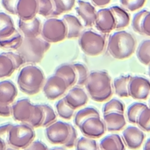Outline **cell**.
Here are the masks:
<instances>
[{
  "instance_id": "1",
  "label": "cell",
  "mask_w": 150,
  "mask_h": 150,
  "mask_svg": "<svg viewBox=\"0 0 150 150\" xmlns=\"http://www.w3.org/2000/svg\"><path fill=\"white\" fill-rule=\"evenodd\" d=\"M85 86L90 98L95 101L103 102L110 98L112 94L111 78L106 71H91Z\"/></svg>"
},
{
  "instance_id": "2",
  "label": "cell",
  "mask_w": 150,
  "mask_h": 150,
  "mask_svg": "<svg viewBox=\"0 0 150 150\" xmlns=\"http://www.w3.org/2000/svg\"><path fill=\"white\" fill-rule=\"evenodd\" d=\"M137 42L129 32L120 30L109 36L107 52L114 59L123 60L130 57L135 51Z\"/></svg>"
},
{
  "instance_id": "3",
  "label": "cell",
  "mask_w": 150,
  "mask_h": 150,
  "mask_svg": "<svg viewBox=\"0 0 150 150\" xmlns=\"http://www.w3.org/2000/svg\"><path fill=\"white\" fill-rule=\"evenodd\" d=\"M45 79L43 71L39 67L28 65L21 70L17 83L21 91L28 95H34L43 87Z\"/></svg>"
},
{
  "instance_id": "4",
  "label": "cell",
  "mask_w": 150,
  "mask_h": 150,
  "mask_svg": "<svg viewBox=\"0 0 150 150\" xmlns=\"http://www.w3.org/2000/svg\"><path fill=\"white\" fill-rule=\"evenodd\" d=\"M50 47V43L43 38H24L22 45L16 51L25 63H37L42 60Z\"/></svg>"
},
{
  "instance_id": "5",
  "label": "cell",
  "mask_w": 150,
  "mask_h": 150,
  "mask_svg": "<svg viewBox=\"0 0 150 150\" xmlns=\"http://www.w3.org/2000/svg\"><path fill=\"white\" fill-rule=\"evenodd\" d=\"M35 137L33 128L29 124L13 125L9 132L8 144L17 149H24L33 141Z\"/></svg>"
},
{
  "instance_id": "6",
  "label": "cell",
  "mask_w": 150,
  "mask_h": 150,
  "mask_svg": "<svg viewBox=\"0 0 150 150\" xmlns=\"http://www.w3.org/2000/svg\"><path fill=\"white\" fill-rule=\"evenodd\" d=\"M79 45L82 51L87 55L97 56L104 50L105 38L91 30H87L83 31L80 35Z\"/></svg>"
},
{
  "instance_id": "7",
  "label": "cell",
  "mask_w": 150,
  "mask_h": 150,
  "mask_svg": "<svg viewBox=\"0 0 150 150\" xmlns=\"http://www.w3.org/2000/svg\"><path fill=\"white\" fill-rule=\"evenodd\" d=\"M42 38L49 43H57L67 38V28L62 19L50 18L43 24L41 30Z\"/></svg>"
},
{
  "instance_id": "8",
  "label": "cell",
  "mask_w": 150,
  "mask_h": 150,
  "mask_svg": "<svg viewBox=\"0 0 150 150\" xmlns=\"http://www.w3.org/2000/svg\"><path fill=\"white\" fill-rule=\"evenodd\" d=\"M71 124L61 121H55L45 129V135L52 144L64 145L69 140Z\"/></svg>"
},
{
  "instance_id": "9",
  "label": "cell",
  "mask_w": 150,
  "mask_h": 150,
  "mask_svg": "<svg viewBox=\"0 0 150 150\" xmlns=\"http://www.w3.org/2000/svg\"><path fill=\"white\" fill-rule=\"evenodd\" d=\"M25 61L18 53L12 52L0 54V78L8 77L20 68Z\"/></svg>"
},
{
  "instance_id": "10",
  "label": "cell",
  "mask_w": 150,
  "mask_h": 150,
  "mask_svg": "<svg viewBox=\"0 0 150 150\" xmlns=\"http://www.w3.org/2000/svg\"><path fill=\"white\" fill-rule=\"evenodd\" d=\"M67 88H69L65 81L59 76L54 74L46 80L43 91L47 98L54 100L63 95Z\"/></svg>"
},
{
  "instance_id": "11",
  "label": "cell",
  "mask_w": 150,
  "mask_h": 150,
  "mask_svg": "<svg viewBox=\"0 0 150 150\" xmlns=\"http://www.w3.org/2000/svg\"><path fill=\"white\" fill-rule=\"evenodd\" d=\"M129 96L135 100H145L150 93V81L142 76H131L128 86Z\"/></svg>"
},
{
  "instance_id": "12",
  "label": "cell",
  "mask_w": 150,
  "mask_h": 150,
  "mask_svg": "<svg viewBox=\"0 0 150 150\" xmlns=\"http://www.w3.org/2000/svg\"><path fill=\"white\" fill-rule=\"evenodd\" d=\"M12 115L15 120L22 123L28 124L32 118L34 104L28 98H21L11 106Z\"/></svg>"
},
{
  "instance_id": "13",
  "label": "cell",
  "mask_w": 150,
  "mask_h": 150,
  "mask_svg": "<svg viewBox=\"0 0 150 150\" xmlns=\"http://www.w3.org/2000/svg\"><path fill=\"white\" fill-rule=\"evenodd\" d=\"M82 134L86 137L98 138L104 135L105 126L100 117H91L83 122L79 127Z\"/></svg>"
},
{
  "instance_id": "14",
  "label": "cell",
  "mask_w": 150,
  "mask_h": 150,
  "mask_svg": "<svg viewBox=\"0 0 150 150\" xmlns=\"http://www.w3.org/2000/svg\"><path fill=\"white\" fill-rule=\"evenodd\" d=\"M94 25L103 33H108L115 29V21L110 8H103L97 11Z\"/></svg>"
},
{
  "instance_id": "15",
  "label": "cell",
  "mask_w": 150,
  "mask_h": 150,
  "mask_svg": "<svg viewBox=\"0 0 150 150\" xmlns=\"http://www.w3.org/2000/svg\"><path fill=\"white\" fill-rule=\"evenodd\" d=\"M122 138L128 148L137 149L142 145L145 138V134L138 127L129 126L122 132Z\"/></svg>"
},
{
  "instance_id": "16",
  "label": "cell",
  "mask_w": 150,
  "mask_h": 150,
  "mask_svg": "<svg viewBox=\"0 0 150 150\" xmlns=\"http://www.w3.org/2000/svg\"><path fill=\"white\" fill-rule=\"evenodd\" d=\"M63 98L69 106L74 110L84 105L88 100L85 91L79 86L71 88Z\"/></svg>"
},
{
  "instance_id": "17",
  "label": "cell",
  "mask_w": 150,
  "mask_h": 150,
  "mask_svg": "<svg viewBox=\"0 0 150 150\" xmlns=\"http://www.w3.org/2000/svg\"><path fill=\"white\" fill-rule=\"evenodd\" d=\"M77 6L76 11L84 23V26L91 27L94 25L97 11L96 8L90 2L83 0L77 1Z\"/></svg>"
},
{
  "instance_id": "18",
  "label": "cell",
  "mask_w": 150,
  "mask_h": 150,
  "mask_svg": "<svg viewBox=\"0 0 150 150\" xmlns=\"http://www.w3.org/2000/svg\"><path fill=\"white\" fill-rule=\"evenodd\" d=\"M38 12L37 0H19L16 6V15L24 21L30 20L36 17Z\"/></svg>"
},
{
  "instance_id": "19",
  "label": "cell",
  "mask_w": 150,
  "mask_h": 150,
  "mask_svg": "<svg viewBox=\"0 0 150 150\" xmlns=\"http://www.w3.org/2000/svg\"><path fill=\"white\" fill-rule=\"evenodd\" d=\"M18 25L19 30L24 35V38H36L41 33L42 26L38 18L35 17L28 21L19 19Z\"/></svg>"
},
{
  "instance_id": "20",
  "label": "cell",
  "mask_w": 150,
  "mask_h": 150,
  "mask_svg": "<svg viewBox=\"0 0 150 150\" xmlns=\"http://www.w3.org/2000/svg\"><path fill=\"white\" fill-rule=\"evenodd\" d=\"M103 121L108 131H118L122 129L126 124L124 114L110 112L103 114Z\"/></svg>"
},
{
  "instance_id": "21",
  "label": "cell",
  "mask_w": 150,
  "mask_h": 150,
  "mask_svg": "<svg viewBox=\"0 0 150 150\" xmlns=\"http://www.w3.org/2000/svg\"><path fill=\"white\" fill-rule=\"evenodd\" d=\"M18 90L14 83L10 80L0 82V103L11 105L16 98Z\"/></svg>"
},
{
  "instance_id": "22",
  "label": "cell",
  "mask_w": 150,
  "mask_h": 150,
  "mask_svg": "<svg viewBox=\"0 0 150 150\" xmlns=\"http://www.w3.org/2000/svg\"><path fill=\"white\" fill-rule=\"evenodd\" d=\"M66 24L67 39L78 38L82 33L83 26L80 20L74 15L66 14L62 19Z\"/></svg>"
},
{
  "instance_id": "23",
  "label": "cell",
  "mask_w": 150,
  "mask_h": 150,
  "mask_svg": "<svg viewBox=\"0 0 150 150\" xmlns=\"http://www.w3.org/2000/svg\"><path fill=\"white\" fill-rule=\"evenodd\" d=\"M54 74L62 77L66 83L68 88L76 84L77 76L75 69L72 64H63L55 70Z\"/></svg>"
},
{
  "instance_id": "24",
  "label": "cell",
  "mask_w": 150,
  "mask_h": 150,
  "mask_svg": "<svg viewBox=\"0 0 150 150\" xmlns=\"http://www.w3.org/2000/svg\"><path fill=\"white\" fill-rule=\"evenodd\" d=\"M101 150H125V145L118 134H110L104 137L100 142Z\"/></svg>"
},
{
  "instance_id": "25",
  "label": "cell",
  "mask_w": 150,
  "mask_h": 150,
  "mask_svg": "<svg viewBox=\"0 0 150 150\" xmlns=\"http://www.w3.org/2000/svg\"><path fill=\"white\" fill-rule=\"evenodd\" d=\"M115 21V29L119 30L127 26L130 21V17L128 13L122 7L118 5H114L110 8Z\"/></svg>"
},
{
  "instance_id": "26",
  "label": "cell",
  "mask_w": 150,
  "mask_h": 150,
  "mask_svg": "<svg viewBox=\"0 0 150 150\" xmlns=\"http://www.w3.org/2000/svg\"><path fill=\"white\" fill-rule=\"evenodd\" d=\"M22 35L16 30L11 35L4 38H0V47L6 50H17L23 42Z\"/></svg>"
},
{
  "instance_id": "27",
  "label": "cell",
  "mask_w": 150,
  "mask_h": 150,
  "mask_svg": "<svg viewBox=\"0 0 150 150\" xmlns=\"http://www.w3.org/2000/svg\"><path fill=\"white\" fill-rule=\"evenodd\" d=\"M130 77V75H124L118 77L114 80L112 86L115 94L119 97H129L128 86Z\"/></svg>"
},
{
  "instance_id": "28",
  "label": "cell",
  "mask_w": 150,
  "mask_h": 150,
  "mask_svg": "<svg viewBox=\"0 0 150 150\" xmlns=\"http://www.w3.org/2000/svg\"><path fill=\"white\" fill-rule=\"evenodd\" d=\"M16 30L11 17L4 12H0V38L11 35Z\"/></svg>"
},
{
  "instance_id": "29",
  "label": "cell",
  "mask_w": 150,
  "mask_h": 150,
  "mask_svg": "<svg viewBox=\"0 0 150 150\" xmlns=\"http://www.w3.org/2000/svg\"><path fill=\"white\" fill-rule=\"evenodd\" d=\"M100 117L99 111L93 107H87L80 110L74 117V124L79 127L86 120L91 117Z\"/></svg>"
},
{
  "instance_id": "30",
  "label": "cell",
  "mask_w": 150,
  "mask_h": 150,
  "mask_svg": "<svg viewBox=\"0 0 150 150\" xmlns=\"http://www.w3.org/2000/svg\"><path fill=\"white\" fill-rule=\"evenodd\" d=\"M136 55L138 60L144 65L150 64V39L142 40L138 46Z\"/></svg>"
},
{
  "instance_id": "31",
  "label": "cell",
  "mask_w": 150,
  "mask_h": 150,
  "mask_svg": "<svg viewBox=\"0 0 150 150\" xmlns=\"http://www.w3.org/2000/svg\"><path fill=\"white\" fill-rule=\"evenodd\" d=\"M76 0H53L54 11L52 18L71 11L75 5Z\"/></svg>"
},
{
  "instance_id": "32",
  "label": "cell",
  "mask_w": 150,
  "mask_h": 150,
  "mask_svg": "<svg viewBox=\"0 0 150 150\" xmlns=\"http://www.w3.org/2000/svg\"><path fill=\"white\" fill-rule=\"evenodd\" d=\"M147 107L145 104L140 102H136L131 104L128 107L127 112L128 121L132 124H137L140 114Z\"/></svg>"
},
{
  "instance_id": "33",
  "label": "cell",
  "mask_w": 150,
  "mask_h": 150,
  "mask_svg": "<svg viewBox=\"0 0 150 150\" xmlns=\"http://www.w3.org/2000/svg\"><path fill=\"white\" fill-rule=\"evenodd\" d=\"M125 105L121 100L117 98H112L107 102L103 107V114L110 112H119L124 114Z\"/></svg>"
},
{
  "instance_id": "34",
  "label": "cell",
  "mask_w": 150,
  "mask_h": 150,
  "mask_svg": "<svg viewBox=\"0 0 150 150\" xmlns=\"http://www.w3.org/2000/svg\"><path fill=\"white\" fill-rule=\"evenodd\" d=\"M45 120V112L41 104L34 105L33 112L31 120L28 124L33 128L42 127Z\"/></svg>"
},
{
  "instance_id": "35",
  "label": "cell",
  "mask_w": 150,
  "mask_h": 150,
  "mask_svg": "<svg viewBox=\"0 0 150 150\" xmlns=\"http://www.w3.org/2000/svg\"><path fill=\"white\" fill-rule=\"evenodd\" d=\"M57 114L62 118L70 120L73 115L74 110L66 103L64 98L59 100L55 104Z\"/></svg>"
},
{
  "instance_id": "36",
  "label": "cell",
  "mask_w": 150,
  "mask_h": 150,
  "mask_svg": "<svg viewBox=\"0 0 150 150\" xmlns=\"http://www.w3.org/2000/svg\"><path fill=\"white\" fill-rule=\"evenodd\" d=\"M76 150H98V145L96 140L86 137H82L77 140Z\"/></svg>"
},
{
  "instance_id": "37",
  "label": "cell",
  "mask_w": 150,
  "mask_h": 150,
  "mask_svg": "<svg viewBox=\"0 0 150 150\" xmlns=\"http://www.w3.org/2000/svg\"><path fill=\"white\" fill-rule=\"evenodd\" d=\"M72 64L75 69L77 76V81L76 84L79 86L85 85L89 74L87 67L85 65L80 63H75Z\"/></svg>"
},
{
  "instance_id": "38",
  "label": "cell",
  "mask_w": 150,
  "mask_h": 150,
  "mask_svg": "<svg viewBox=\"0 0 150 150\" xmlns=\"http://www.w3.org/2000/svg\"><path fill=\"white\" fill-rule=\"evenodd\" d=\"M38 5V13L45 17H51L54 11L53 0H37Z\"/></svg>"
},
{
  "instance_id": "39",
  "label": "cell",
  "mask_w": 150,
  "mask_h": 150,
  "mask_svg": "<svg viewBox=\"0 0 150 150\" xmlns=\"http://www.w3.org/2000/svg\"><path fill=\"white\" fill-rule=\"evenodd\" d=\"M148 12V11L146 9H142L137 13H135L132 18V27L133 30L141 35H144L142 31V22L144 20V17L145 16L146 14Z\"/></svg>"
},
{
  "instance_id": "40",
  "label": "cell",
  "mask_w": 150,
  "mask_h": 150,
  "mask_svg": "<svg viewBox=\"0 0 150 150\" xmlns=\"http://www.w3.org/2000/svg\"><path fill=\"white\" fill-rule=\"evenodd\" d=\"M137 124L144 131L150 132V107H147L140 114Z\"/></svg>"
},
{
  "instance_id": "41",
  "label": "cell",
  "mask_w": 150,
  "mask_h": 150,
  "mask_svg": "<svg viewBox=\"0 0 150 150\" xmlns=\"http://www.w3.org/2000/svg\"><path fill=\"white\" fill-rule=\"evenodd\" d=\"M41 105L45 112V120L42 127H47L56 121L57 115L53 109L49 105L43 104H41Z\"/></svg>"
},
{
  "instance_id": "42",
  "label": "cell",
  "mask_w": 150,
  "mask_h": 150,
  "mask_svg": "<svg viewBox=\"0 0 150 150\" xmlns=\"http://www.w3.org/2000/svg\"><path fill=\"white\" fill-rule=\"evenodd\" d=\"M121 5L126 9L134 12L142 8L146 0H120Z\"/></svg>"
},
{
  "instance_id": "43",
  "label": "cell",
  "mask_w": 150,
  "mask_h": 150,
  "mask_svg": "<svg viewBox=\"0 0 150 150\" xmlns=\"http://www.w3.org/2000/svg\"><path fill=\"white\" fill-rule=\"evenodd\" d=\"M19 0H2L3 7L10 13L16 15V6Z\"/></svg>"
},
{
  "instance_id": "44",
  "label": "cell",
  "mask_w": 150,
  "mask_h": 150,
  "mask_svg": "<svg viewBox=\"0 0 150 150\" xmlns=\"http://www.w3.org/2000/svg\"><path fill=\"white\" fill-rule=\"evenodd\" d=\"M13 124L11 123L5 124L0 125V138L6 144H8L9 132Z\"/></svg>"
},
{
  "instance_id": "45",
  "label": "cell",
  "mask_w": 150,
  "mask_h": 150,
  "mask_svg": "<svg viewBox=\"0 0 150 150\" xmlns=\"http://www.w3.org/2000/svg\"><path fill=\"white\" fill-rule=\"evenodd\" d=\"M77 140V132L75 128L71 125V133L67 142L64 145L66 148H72L75 146Z\"/></svg>"
},
{
  "instance_id": "46",
  "label": "cell",
  "mask_w": 150,
  "mask_h": 150,
  "mask_svg": "<svg viewBox=\"0 0 150 150\" xmlns=\"http://www.w3.org/2000/svg\"><path fill=\"white\" fill-rule=\"evenodd\" d=\"M23 150H49V149L45 143L39 140H37L33 141Z\"/></svg>"
},
{
  "instance_id": "47",
  "label": "cell",
  "mask_w": 150,
  "mask_h": 150,
  "mask_svg": "<svg viewBox=\"0 0 150 150\" xmlns=\"http://www.w3.org/2000/svg\"><path fill=\"white\" fill-rule=\"evenodd\" d=\"M142 31L144 35L150 36V11L146 14L142 25Z\"/></svg>"
},
{
  "instance_id": "48",
  "label": "cell",
  "mask_w": 150,
  "mask_h": 150,
  "mask_svg": "<svg viewBox=\"0 0 150 150\" xmlns=\"http://www.w3.org/2000/svg\"><path fill=\"white\" fill-rule=\"evenodd\" d=\"M12 114V107L11 105H6L0 103V116L9 117Z\"/></svg>"
},
{
  "instance_id": "49",
  "label": "cell",
  "mask_w": 150,
  "mask_h": 150,
  "mask_svg": "<svg viewBox=\"0 0 150 150\" xmlns=\"http://www.w3.org/2000/svg\"><path fill=\"white\" fill-rule=\"evenodd\" d=\"M92 3L97 6L98 7H103L108 5L111 0H91Z\"/></svg>"
},
{
  "instance_id": "50",
  "label": "cell",
  "mask_w": 150,
  "mask_h": 150,
  "mask_svg": "<svg viewBox=\"0 0 150 150\" xmlns=\"http://www.w3.org/2000/svg\"><path fill=\"white\" fill-rule=\"evenodd\" d=\"M143 150H150V138L146 140Z\"/></svg>"
},
{
  "instance_id": "51",
  "label": "cell",
  "mask_w": 150,
  "mask_h": 150,
  "mask_svg": "<svg viewBox=\"0 0 150 150\" xmlns=\"http://www.w3.org/2000/svg\"><path fill=\"white\" fill-rule=\"evenodd\" d=\"M6 144L0 138V150H6Z\"/></svg>"
},
{
  "instance_id": "52",
  "label": "cell",
  "mask_w": 150,
  "mask_h": 150,
  "mask_svg": "<svg viewBox=\"0 0 150 150\" xmlns=\"http://www.w3.org/2000/svg\"><path fill=\"white\" fill-rule=\"evenodd\" d=\"M49 150H66L65 148L63 147H54L50 149H49Z\"/></svg>"
},
{
  "instance_id": "53",
  "label": "cell",
  "mask_w": 150,
  "mask_h": 150,
  "mask_svg": "<svg viewBox=\"0 0 150 150\" xmlns=\"http://www.w3.org/2000/svg\"><path fill=\"white\" fill-rule=\"evenodd\" d=\"M6 150H19V149H15V148H13L12 147L11 148H6Z\"/></svg>"
},
{
  "instance_id": "54",
  "label": "cell",
  "mask_w": 150,
  "mask_h": 150,
  "mask_svg": "<svg viewBox=\"0 0 150 150\" xmlns=\"http://www.w3.org/2000/svg\"><path fill=\"white\" fill-rule=\"evenodd\" d=\"M148 76H149V77H150V65H149V68H148Z\"/></svg>"
},
{
  "instance_id": "55",
  "label": "cell",
  "mask_w": 150,
  "mask_h": 150,
  "mask_svg": "<svg viewBox=\"0 0 150 150\" xmlns=\"http://www.w3.org/2000/svg\"><path fill=\"white\" fill-rule=\"evenodd\" d=\"M149 102H150V100H149Z\"/></svg>"
}]
</instances>
